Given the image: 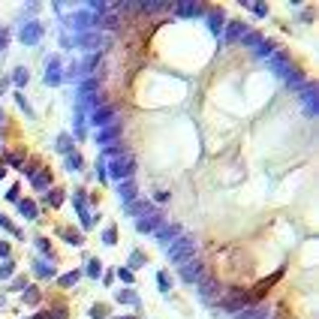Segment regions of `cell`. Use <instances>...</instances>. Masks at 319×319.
Masks as SVG:
<instances>
[{"mask_svg":"<svg viewBox=\"0 0 319 319\" xmlns=\"http://www.w3.org/2000/svg\"><path fill=\"white\" fill-rule=\"evenodd\" d=\"M91 316H94V319H106V316H108V304H94V307H91Z\"/></svg>","mask_w":319,"mask_h":319,"instance_id":"35","label":"cell"},{"mask_svg":"<svg viewBox=\"0 0 319 319\" xmlns=\"http://www.w3.org/2000/svg\"><path fill=\"white\" fill-rule=\"evenodd\" d=\"M196 289H199V295H202L205 301H220V292H223V286L214 280V277H208V274L196 283Z\"/></svg>","mask_w":319,"mask_h":319,"instance_id":"4","label":"cell"},{"mask_svg":"<svg viewBox=\"0 0 319 319\" xmlns=\"http://www.w3.org/2000/svg\"><path fill=\"white\" fill-rule=\"evenodd\" d=\"M208 27H211V33L220 36V30H223V9H211L208 12Z\"/></svg>","mask_w":319,"mask_h":319,"instance_id":"22","label":"cell"},{"mask_svg":"<svg viewBox=\"0 0 319 319\" xmlns=\"http://www.w3.org/2000/svg\"><path fill=\"white\" fill-rule=\"evenodd\" d=\"M223 30H226V39H229V43H235V39L244 36V24H241V21H229V24H223Z\"/></svg>","mask_w":319,"mask_h":319,"instance_id":"18","label":"cell"},{"mask_svg":"<svg viewBox=\"0 0 319 319\" xmlns=\"http://www.w3.org/2000/svg\"><path fill=\"white\" fill-rule=\"evenodd\" d=\"M268 63H271V69H274L277 75H283V78H289V75L295 72V66L289 63V57H286V52H274V54L268 57Z\"/></svg>","mask_w":319,"mask_h":319,"instance_id":"7","label":"cell"},{"mask_svg":"<svg viewBox=\"0 0 319 319\" xmlns=\"http://www.w3.org/2000/svg\"><path fill=\"white\" fill-rule=\"evenodd\" d=\"M63 82V75L57 72V57L49 60V72H46V85H60Z\"/></svg>","mask_w":319,"mask_h":319,"instance_id":"21","label":"cell"},{"mask_svg":"<svg viewBox=\"0 0 319 319\" xmlns=\"http://www.w3.org/2000/svg\"><path fill=\"white\" fill-rule=\"evenodd\" d=\"M72 27H78V30L97 27V18H91V12H75V15H72Z\"/></svg>","mask_w":319,"mask_h":319,"instance_id":"17","label":"cell"},{"mask_svg":"<svg viewBox=\"0 0 319 319\" xmlns=\"http://www.w3.org/2000/svg\"><path fill=\"white\" fill-rule=\"evenodd\" d=\"M57 151H60V154H69V151H72V136H69V133H60V136H57Z\"/></svg>","mask_w":319,"mask_h":319,"instance_id":"28","label":"cell"},{"mask_svg":"<svg viewBox=\"0 0 319 319\" xmlns=\"http://www.w3.org/2000/svg\"><path fill=\"white\" fill-rule=\"evenodd\" d=\"M18 211L27 220H39V208H36V202H30V199H18Z\"/></svg>","mask_w":319,"mask_h":319,"instance_id":"15","label":"cell"},{"mask_svg":"<svg viewBox=\"0 0 319 319\" xmlns=\"http://www.w3.org/2000/svg\"><path fill=\"white\" fill-rule=\"evenodd\" d=\"M6 85H9V82H6V78H3V82H0V94H3V91H6Z\"/></svg>","mask_w":319,"mask_h":319,"instance_id":"51","label":"cell"},{"mask_svg":"<svg viewBox=\"0 0 319 319\" xmlns=\"http://www.w3.org/2000/svg\"><path fill=\"white\" fill-rule=\"evenodd\" d=\"M103 241H106L108 247H111V244H117V229H114V226H108V229L103 232Z\"/></svg>","mask_w":319,"mask_h":319,"instance_id":"36","label":"cell"},{"mask_svg":"<svg viewBox=\"0 0 319 319\" xmlns=\"http://www.w3.org/2000/svg\"><path fill=\"white\" fill-rule=\"evenodd\" d=\"M136 196H139V187H136V181H133V178H130V181H121V184H117V199H121L124 205L136 202Z\"/></svg>","mask_w":319,"mask_h":319,"instance_id":"10","label":"cell"},{"mask_svg":"<svg viewBox=\"0 0 319 319\" xmlns=\"http://www.w3.org/2000/svg\"><path fill=\"white\" fill-rule=\"evenodd\" d=\"M6 175V163H0V178H3Z\"/></svg>","mask_w":319,"mask_h":319,"instance_id":"52","label":"cell"},{"mask_svg":"<svg viewBox=\"0 0 319 319\" xmlns=\"http://www.w3.org/2000/svg\"><path fill=\"white\" fill-rule=\"evenodd\" d=\"M12 85H15V88H24V85H27V69H24V66H18V69L12 72Z\"/></svg>","mask_w":319,"mask_h":319,"instance_id":"32","label":"cell"},{"mask_svg":"<svg viewBox=\"0 0 319 319\" xmlns=\"http://www.w3.org/2000/svg\"><path fill=\"white\" fill-rule=\"evenodd\" d=\"M0 226H3V229H6V232H12V235H15V238H21V229H18V226H12V223H9V220H6V217H3V214H0Z\"/></svg>","mask_w":319,"mask_h":319,"instance_id":"38","label":"cell"},{"mask_svg":"<svg viewBox=\"0 0 319 319\" xmlns=\"http://www.w3.org/2000/svg\"><path fill=\"white\" fill-rule=\"evenodd\" d=\"M46 205H52V208H60V205H63V190H49V196H46Z\"/></svg>","mask_w":319,"mask_h":319,"instance_id":"26","label":"cell"},{"mask_svg":"<svg viewBox=\"0 0 319 319\" xmlns=\"http://www.w3.org/2000/svg\"><path fill=\"white\" fill-rule=\"evenodd\" d=\"M114 111H117V106H97L94 108V114H91V124L94 127H108L111 124V117H114Z\"/></svg>","mask_w":319,"mask_h":319,"instance_id":"9","label":"cell"},{"mask_svg":"<svg viewBox=\"0 0 319 319\" xmlns=\"http://www.w3.org/2000/svg\"><path fill=\"white\" fill-rule=\"evenodd\" d=\"M178 15H184V18H196V15H202L205 9L199 6V3H178V6H172Z\"/></svg>","mask_w":319,"mask_h":319,"instance_id":"16","label":"cell"},{"mask_svg":"<svg viewBox=\"0 0 319 319\" xmlns=\"http://www.w3.org/2000/svg\"><path fill=\"white\" fill-rule=\"evenodd\" d=\"M30 319H33V316H30Z\"/></svg>","mask_w":319,"mask_h":319,"instance_id":"55","label":"cell"},{"mask_svg":"<svg viewBox=\"0 0 319 319\" xmlns=\"http://www.w3.org/2000/svg\"><path fill=\"white\" fill-rule=\"evenodd\" d=\"M178 235H181V226H178V223H166V220H163V223H160V226L154 229V238H157L160 244H169V241H175Z\"/></svg>","mask_w":319,"mask_h":319,"instance_id":"8","label":"cell"},{"mask_svg":"<svg viewBox=\"0 0 319 319\" xmlns=\"http://www.w3.org/2000/svg\"><path fill=\"white\" fill-rule=\"evenodd\" d=\"M78 277H82V271H66V274L60 277V286H66V289H69V286H75V283H78Z\"/></svg>","mask_w":319,"mask_h":319,"instance_id":"30","label":"cell"},{"mask_svg":"<svg viewBox=\"0 0 319 319\" xmlns=\"http://www.w3.org/2000/svg\"><path fill=\"white\" fill-rule=\"evenodd\" d=\"M12 271H15V265H12V262L6 259L3 265H0V280H6V277H12Z\"/></svg>","mask_w":319,"mask_h":319,"instance_id":"39","label":"cell"},{"mask_svg":"<svg viewBox=\"0 0 319 319\" xmlns=\"http://www.w3.org/2000/svg\"><path fill=\"white\" fill-rule=\"evenodd\" d=\"M36 247H39V253H46V256L54 262V250H52V241H49V238H36Z\"/></svg>","mask_w":319,"mask_h":319,"instance_id":"29","label":"cell"},{"mask_svg":"<svg viewBox=\"0 0 319 319\" xmlns=\"http://www.w3.org/2000/svg\"><path fill=\"white\" fill-rule=\"evenodd\" d=\"M30 184H33V190H49V184H52V172H49V169L36 172V175L30 178Z\"/></svg>","mask_w":319,"mask_h":319,"instance_id":"19","label":"cell"},{"mask_svg":"<svg viewBox=\"0 0 319 319\" xmlns=\"http://www.w3.org/2000/svg\"><path fill=\"white\" fill-rule=\"evenodd\" d=\"M6 39H9V30H6V27H0V52L6 49Z\"/></svg>","mask_w":319,"mask_h":319,"instance_id":"45","label":"cell"},{"mask_svg":"<svg viewBox=\"0 0 319 319\" xmlns=\"http://www.w3.org/2000/svg\"><path fill=\"white\" fill-rule=\"evenodd\" d=\"M217 304H220L223 310H229V313H241V310H244V307L250 304V295H247L244 289L232 286V289H229V292H226V295H223V298H220Z\"/></svg>","mask_w":319,"mask_h":319,"instance_id":"3","label":"cell"},{"mask_svg":"<svg viewBox=\"0 0 319 319\" xmlns=\"http://www.w3.org/2000/svg\"><path fill=\"white\" fill-rule=\"evenodd\" d=\"M24 286H27V277H15L12 280V292H24Z\"/></svg>","mask_w":319,"mask_h":319,"instance_id":"42","label":"cell"},{"mask_svg":"<svg viewBox=\"0 0 319 319\" xmlns=\"http://www.w3.org/2000/svg\"><path fill=\"white\" fill-rule=\"evenodd\" d=\"M133 172H136V160H133V154L114 157L111 163L106 166V175H111V178H117V181H130V178H133Z\"/></svg>","mask_w":319,"mask_h":319,"instance_id":"2","label":"cell"},{"mask_svg":"<svg viewBox=\"0 0 319 319\" xmlns=\"http://www.w3.org/2000/svg\"><path fill=\"white\" fill-rule=\"evenodd\" d=\"M100 88V82H97V78H88V82H82V94H94Z\"/></svg>","mask_w":319,"mask_h":319,"instance_id":"40","label":"cell"},{"mask_svg":"<svg viewBox=\"0 0 319 319\" xmlns=\"http://www.w3.org/2000/svg\"><path fill=\"white\" fill-rule=\"evenodd\" d=\"M157 283H160V289H163V292H169V289H172V280H169V271H160V274H157Z\"/></svg>","mask_w":319,"mask_h":319,"instance_id":"34","label":"cell"},{"mask_svg":"<svg viewBox=\"0 0 319 319\" xmlns=\"http://www.w3.org/2000/svg\"><path fill=\"white\" fill-rule=\"evenodd\" d=\"M6 163H9V166H15V169L21 172V166H24V154H9V157H6Z\"/></svg>","mask_w":319,"mask_h":319,"instance_id":"37","label":"cell"},{"mask_svg":"<svg viewBox=\"0 0 319 319\" xmlns=\"http://www.w3.org/2000/svg\"><path fill=\"white\" fill-rule=\"evenodd\" d=\"M124 211H127L130 217H145V214H151V211H154V205H151V199H136V202L124 205Z\"/></svg>","mask_w":319,"mask_h":319,"instance_id":"11","label":"cell"},{"mask_svg":"<svg viewBox=\"0 0 319 319\" xmlns=\"http://www.w3.org/2000/svg\"><path fill=\"white\" fill-rule=\"evenodd\" d=\"M15 100H18V106H21V108H24V111H27V114H33V108H30V106H27V100H24V97H21V94H18V97H15Z\"/></svg>","mask_w":319,"mask_h":319,"instance_id":"47","label":"cell"},{"mask_svg":"<svg viewBox=\"0 0 319 319\" xmlns=\"http://www.w3.org/2000/svg\"><path fill=\"white\" fill-rule=\"evenodd\" d=\"M166 256L172 265H184L190 259H196V238L190 235H178L172 244H166Z\"/></svg>","mask_w":319,"mask_h":319,"instance_id":"1","label":"cell"},{"mask_svg":"<svg viewBox=\"0 0 319 319\" xmlns=\"http://www.w3.org/2000/svg\"><path fill=\"white\" fill-rule=\"evenodd\" d=\"M21 298H24L27 304H39V298H43V295H39V289H33V286H27V289L21 292Z\"/></svg>","mask_w":319,"mask_h":319,"instance_id":"33","label":"cell"},{"mask_svg":"<svg viewBox=\"0 0 319 319\" xmlns=\"http://www.w3.org/2000/svg\"><path fill=\"white\" fill-rule=\"evenodd\" d=\"M121 319H139V316H121Z\"/></svg>","mask_w":319,"mask_h":319,"instance_id":"53","label":"cell"},{"mask_svg":"<svg viewBox=\"0 0 319 319\" xmlns=\"http://www.w3.org/2000/svg\"><path fill=\"white\" fill-rule=\"evenodd\" d=\"M121 124H108V127H103L100 133H97V145H114V139L121 136Z\"/></svg>","mask_w":319,"mask_h":319,"instance_id":"12","label":"cell"},{"mask_svg":"<svg viewBox=\"0 0 319 319\" xmlns=\"http://www.w3.org/2000/svg\"><path fill=\"white\" fill-rule=\"evenodd\" d=\"M85 166V160H82V154H66V169L69 172H78Z\"/></svg>","mask_w":319,"mask_h":319,"instance_id":"27","label":"cell"},{"mask_svg":"<svg viewBox=\"0 0 319 319\" xmlns=\"http://www.w3.org/2000/svg\"><path fill=\"white\" fill-rule=\"evenodd\" d=\"M18 39H21L24 46H36L39 39H43V24H39V21H27V24H21Z\"/></svg>","mask_w":319,"mask_h":319,"instance_id":"6","label":"cell"},{"mask_svg":"<svg viewBox=\"0 0 319 319\" xmlns=\"http://www.w3.org/2000/svg\"><path fill=\"white\" fill-rule=\"evenodd\" d=\"M72 205H75L78 217H85V214H91V211H88V196H85V190H75V196H72Z\"/></svg>","mask_w":319,"mask_h":319,"instance_id":"20","label":"cell"},{"mask_svg":"<svg viewBox=\"0 0 319 319\" xmlns=\"http://www.w3.org/2000/svg\"><path fill=\"white\" fill-rule=\"evenodd\" d=\"M117 277H121L124 283H133V271L130 268H121V271H117Z\"/></svg>","mask_w":319,"mask_h":319,"instance_id":"44","label":"cell"},{"mask_svg":"<svg viewBox=\"0 0 319 319\" xmlns=\"http://www.w3.org/2000/svg\"><path fill=\"white\" fill-rule=\"evenodd\" d=\"M241 46H244V49H259V46H262V33H256V30H250V33H247V30H244Z\"/></svg>","mask_w":319,"mask_h":319,"instance_id":"23","label":"cell"},{"mask_svg":"<svg viewBox=\"0 0 319 319\" xmlns=\"http://www.w3.org/2000/svg\"><path fill=\"white\" fill-rule=\"evenodd\" d=\"M97 178L106 181V163H103V160H97Z\"/></svg>","mask_w":319,"mask_h":319,"instance_id":"46","label":"cell"},{"mask_svg":"<svg viewBox=\"0 0 319 319\" xmlns=\"http://www.w3.org/2000/svg\"><path fill=\"white\" fill-rule=\"evenodd\" d=\"M163 220H166V217L160 214V211H151V214L139 217V223H136V226H139V232H154V229H157L160 223H163Z\"/></svg>","mask_w":319,"mask_h":319,"instance_id":"13","label":"cell"},{"mask_svg":"<svg viewBox=\"0 0 319 319\" xmlns=\"http://www.w3.org/2000/svg\"><path fill=\"white\" fill-rule=\"evenodd\" d=\"M60 235L66 238V244H72V247H82L85 244V235L75 232V229H60Z\"/></svg>","mask_w":319,"mask_h":319,"instance_id":"24","label":"cell"},{"mask_svg":"<svg viewBox=\"0 0 319 319\" xmlns=\"http://www.w3.org/2000/svg\"><path fill=\"white\" fill-rule=\"evenodd\" d=\"M114 298L121 301V304H133V307H139V295H136L133 289H117V292H114Z\"/></svg>","mask_w":319,"mask_h":319,"instance_id":"25","label":"cell"},{"mask_svg":"<svg viewBox=\"0 0 319 319\" xmlns=\"http://www.w3.org/2000/svg\"><path fill=\"white\" fill-rule=\"evenodd\" d=\"M100 271H103L100 259H91V262H88V274H91V277H100Z\"/></svg>","mask_w":319,"mask_h":319,"instance_id":"41","label":"cell"},{"mask_svg":"<svg viewBox=\"0 0 319 319\" xmlns=\"http://www.w3.org/2000/svg\"><path fill=\"white\" fill-rule=\"evenodd\" d=\"M0 121H3V111H0Z\"/></svg>","mask_w":319,"mask_h":319,"instance_id":"54","label":"cell"},{"mask_svg":"<svg viewBox=\"0 0 319 319\" xmlns=\"http://www.w3.org/2000/svg\"><path fill=\"white\" fill-rule=\"evenodd\" d=\"M145 262H148V259H145V253H142V250H133V253H130V271L142 268Z\"/></svg>","mask_w":319,"mask_h":319,"instance_id":"31","label":"cell"},{"mask_svg":"<svg viewBox=\"0 0 319 319\" xmlns=\"http://www.w3.org/2000/svg\"><path fill=\"white\" fill-rule=\"evenodd\" d=\"M0 256H3V259L9 256V244H6V241H0Z\"/></svg>","mask_w":319,"mask_h":319,"instance_id":"49","label":"cell"},{"mask_svg":"<svg viewBox=\"0 0 319 319\" xmlns=\"http://www.w3.org/2000/svg\"><path fill=\"white\" fill-rule=\"evenodd\" d=\"M253 12H256V15H268V6H265V3H256Z\"/></svg>","mask_w":319,"mask_h":319,"instance_id":"48","label":"cell"},{"mask_svg":"<svg viewBox=\"0 0 319 319\" xmlns=\"http://www.w3.org/2000/svg\"><path fill=\"white\" fill-rule=\"evenodd\" d=\"M6 199H9V202H18V199H21V187H9Z\"/></svg>","mask_w":319,"mask_h":319,"instance_id":"43","label":"cell"},{"mask_svg":"<svg viewBox=\"0 0 319 319\" xmlns=\"http://www.w3.org/2000/svg\"><path fill=\"white\" fill-rule=\"evenodd\" d=\"M52 319H66V310H54V316Z\"/></svg>","mask_w":319,"mask_h":319,"instance_id":"50","label":"cell"},{"mask_svg":"<svg viewBox=\"0 0 319 319\" xmlns=\"http://www.w3.org/2000/svg\"><path fill=\"white\" fill-rule=\"evenodd\" d=\"M33 274L43 277V280H52V277H54V265L46 262V259H33Z\"/></svg>","mask_w":319,"mask_h":319,"instance_id":"14","label":"cell"},{"mask_svg":"<svg viewBox=\"0 0 319 319\" xmlns=\"http://www.w3.org/2000/svg\"><path fill=\"white\" fill-rule=\"evenodd\" d=\"M202 277H205V265L199 262V259H190V262L181 265V280L184 283H199Z\"/></svg>","mask_w":319,"mask_h":319,"instance_id":"5","label":"cell"}]
</instances>
